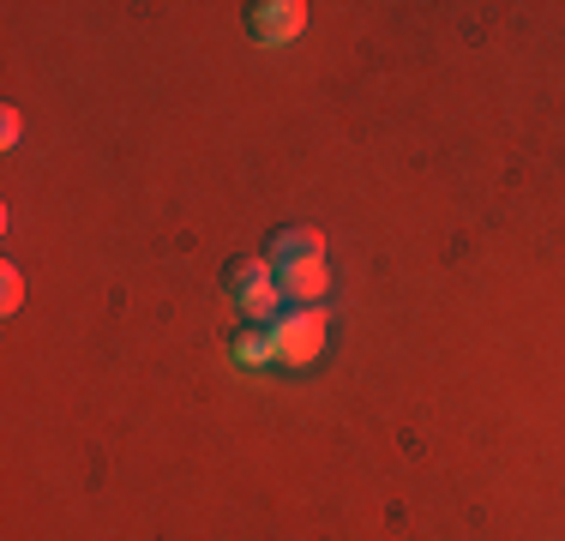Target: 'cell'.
I'll list each match as a JSON object with an SVG mask.
<instances>
[{"label": "cell", "mask_w": 565, "mask_h": 541, "mask_svg": "<svg viewBox=\"0 0 565 541\" xmlns=\"http://www.w3.org/2000/svg\"><path fill=\"white\" fill-rule=\"evenodd\" d=\"M271 265H307V259H326V235H319V229H277L271 235Z\"/></svg>", "instance_id": "5b68a950"}, {"label": "cell", "mask_w": 565, "mask_h": 541, "mask_svg": "<svg viewBox=\"0 0 565 541\" xmlns=\"http://www.w3.org/2000/svg\"><path fill=\"white\" fill-rule=\"evenodd\" d=\"M223 295L241 307L253 325H271L282 314V289H277V265L259 259V253H247V259H235L223 270Z\"/></svg>", "instance_id": "6da1fadb"}, {"label": "cell", "mask_w": 565, "mask_h": 541, "mask_svg": "<svg viewBox=\"0 0 565 541\" xmlns=\"http://www.w3.org/2000/svg\"><path fill=\"white\" fill-rule=\"evenodd\" d=\"M277 289H282V307H319L331 295V265L326 259L277 265Z\"/></svg>", "instance_id": "277c9868"}, {"label": "cell", "mask_w": 565, "mask_h": 541, "mask_svg": "<svg viewBox=\"0 0 565 541\" xmlns=\"http://www.w3.org/2000/svg\"><path fill=\"white\" fill-rule=\"evenodd\" d=\"M0 295H7V301H0V307H7V314H12V307H19V301H24V283H19V270H12V265L0 270Z\"/></svg>", "instance_id": "52a82bcc"}, {"label": "cell", "mask_w": 565, "mask_h": 541, "mask_svg": "<svg viewBox=\"0 0 565 541\" xmlns=\"http://www.w3.org/2000/svg\"><path fill=\"white\" fill-rule=\"evenodd\" d=\"M247 24L265 49H277V43H295V36H301L307 7L301 0H259V7H247Z\"/></svg>", "instance_id": "3957f363"}, {"label": "cell", "mask_w": 565, "mask_h": 541, "mask_svg": "<svg viewBox=\"0 0 565 541\" xmlns=\"http://www.w3.org/2000/svg\"><path fill=\"white\" fill-rule=\"evenodd\" d=\"M326 307H282L271 319V343H277V361L282 368H307V361L326 349Z\"/></svg>", "instance_id": "7a4b0ae2"}, {"label": "cell", "mask_w": 565, "mask_h": 541, "mask_svg": "<svg viewBox=\"0 0 565 541\" xmlns=\"http://www.w3.org/2000/svg\"><path fill=\"white\" fill-rule=\"evenodd\" d=\"M228 349H235V361H241V368H265V361H277L271 325H247V331H241Z\"/></svg>", "instance_id": "8992f818"}]
</instances>
